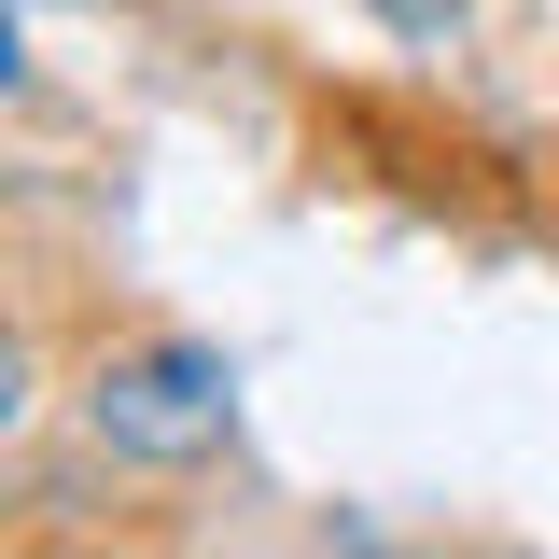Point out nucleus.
<instances>
[{"label": "nucleus", "mask_w": 559, "mask_h": 559, "mask_svg": "<svg viewBox=\"0 0 559 559\" xmlns=\"http://www.w3.org/2000/svg\"><path fill=\"white\" fill-rule=\"evenodd\" d=\"M224 419H238V378H224V349H127V364H98L84 378V433L112 448V462H210L224 448Z\"/></svg>", "instance_id": "nucleus-1"}, {"label": "nucleus", "mask_w": 559, "mask_h": 559, "mask_svg": "<svg viewBox=\"0 0 559 559\" xmlns=\"http://www.w3.org/2000/svg\"><path fill=\"white\" fill-rule=\"evenodd\" d=\"M392 14H406L419 43H448V28H462V0H392Z\"/></svg>", "instance_id": "nucleus-2"}]
</instances>
